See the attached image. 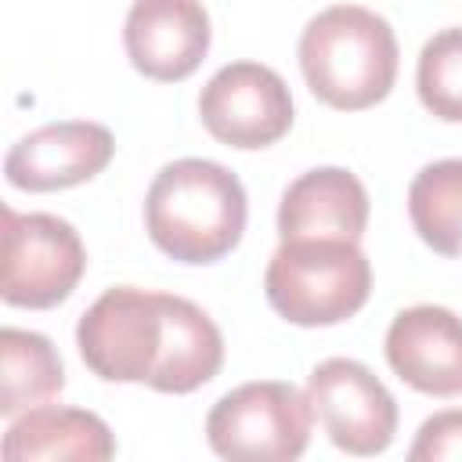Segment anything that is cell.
I'll return each mask as SVG.
<instances>
[{"instance_id": "obj_17", "label": "cell", "mask_w": 462, "mask_h": 462, "mask_svg": "<svg viewBox=\"0 0 462 462\" xmlns=\"http://www.w3.org/2000/svg\"><path fill=\"white\" fill-rule=\"evenodd\" d=\"M415 90L430 116L462 123V25L440 29L419 51Z\"/></svg>"}, {"instance_id": "obj_14", "label": "cell", "mask_w": 462, "mask_h": 462, "mask_svg": "<svg viewBox=\"0 0 462 462\" xmlns=\"http://www.w3.org/2000/svg\"><path fill=\"white\" fill-rule=\"evenodd\" d=\"M162 300H166V350L148 386L159 393H191L220 372L224 336L199 303L173 292H162Z\"/></svg>"}, {"instance_id": "obj_13", "label": "cell", "mask_w": 462, "mask_h": 462, "mask_svg": "<svg viewBox=\"0 0 462 462\" xmlns=\"http://www.w3.org/2000/svg\"><path fill=\"white\" fill-rule=\"evenodd\" d=\"M0 451L7 462H43V458L105 462L116 455V437L105 426V419L94 411L36 404L18 419H11Z\"/></svg>"}, {"instance_id": "obj_12", "label": "cell", "mask_w": 462, "mask_h": 462, "mask_svg": "<svg viewBox=\"0 0 462 462\" xmlns=\"http://www.w3.org/2000/svg\"><path fill=\"white\" fill-rule=\"evenodd\" d=\"M368 227V191L343 166L300 173L278 206V238H346L361 242Z\"/></svg>"}, {"instance_id": "obj_10", "label": "cell", "mask_w": 462, "mask_h": 462, "mask_svg": "<svg viewBox=\"0 0 462 462\" xmlns=\"http://www.w3.org/2000/svg\"><path fill=\"white\" fill-rule=\"evenodd\" d=\"M116 155V137L101 123L65 119L25 134L4 159L7 184L22 191H61L97 177Z\"/></svg>"}, {"instance_id": "obj_8", "label": "cell", "mask_w": 462, "mask_h": 462, "mask_svg": "<svg viewBox=\"0 0 462 462\" xmlns=\"http://www.w3.org/2000/svg\"><path fill=\"white\" fill-rule=\"evenodd\" d=\"M199 116L209 137L227 148H267L292 126V94L274 69L231 61L202 87Z\"/></svg>"}, {"instance_id": "obj_2", "label": "cell", "mask_w": 462, "mask_h": 462, "mask_svg": "<svg viewBox=\"0 0 462 462\" xmlns=\"http://www.w3.org/2000/svg\"><path fill=\"white\" fill-rule=\"evenodd\" d=\"M296 58L318 101L339 112H361L393 90L401 51L383 14L336 4L307 22Z\"/></svg>"}, {"instance_id": "obj_11", "label": "cell", "mask_w": 462, "mask_h": 462, "mask_svg": "<svg viewBox=\"0 0 462 462\" xmlns=\"http://www.w3.org/2000/svg\"><path fill=\"white\" fill-rule=\"evenodd\" d=\"M386 361L401 383L430 397L462 393V318L437 303L404 307L386 328Z\"/></svg>"}, {"instance_id": "obj_9", "label": "cell", "mask_w": 462, "mask_h": 462, "mask_svg": "<svg viewBox=\"0 0 462 462\" xmlns=\"http://www.w3.org/2000/svg\"><path fill=\"white\" fill-rule=\"evenodd\" d=\"M209 40L213 29L202 0H134L123 25L130 65L155 83L188 79L206 61Z\"/></svg>"}, {"instance_id": "obj_6", "label": "cell", "mask_w": 462, "mask_h": 462, "mask_svg": "<svg viewBox=\"0 0 462 462\" xmlns=\"http://www.w3.org/2000/svg\"><path fill=\"white\" fill-rule=\"evenodd\" d=\"M87 271L79 231L54 213H18L4 206L0 296L7 307L47 310L72 296Z\"/></svg>"}, {"instance_id": "obj_15", "label": "cell", "mask_w": 462, "mask_h": 462, "mask_svg": "<svg viewBox=\"0 0 462 462\" xmlns=\"http://www.w3.org/2000/svg\"><path fill=\"white\" fill-rule=\"evenodd\" d=\"M65 390V368L54 343L40 332L4 328L0 332V415L18 419L22 411L47 404Z\"/></svg>"}, {"instance_id": "obj_3", "label": "cell", "mask_w": 462, "mask_h": 462, "mask_svg": "<svg viewBox=\"0 0 462 462\" xmlns=\"http://www.w3.org/2000/svg\"><path fill=\"white\" fill-rule=\"evenodd\" d=\"M263 292L274 314L292 325H339L368 303L372 263L346 238H292L274 249Z\"/></svg>"}, {"instance_id": "obj_5", "label": "cell", "mask_w": 462, "mask_h": 462, "mask_svg": "<svg viewBox=\"0 0 462 462\" xmlns=\"http://www.w3.org/2000/svg\"><path fill=\"white\" fill-rule=\"evenodd\" d=\"M83 365L105 383H148L166 350V300L134 285L101 292L76 325Z\"/></svg>"}, {"instance_id": "obj_1", "label": "cell", "mask_w": 462, "mask_h": 462, "mask_svg": "<svg viewBox=\"0 0 462 462\" xmlns=\"http://www.w3.org/2000/svg\"><path fill=\"white\" fill-rule=\"evenodd\" d=\"M242 180L213 159L166 162L144 195V227L159 253L177 263H217L245 231Z\"/></svg>"}, {"instance_id": "obj_18", "label": "cell", "mask_w": 462, "mask_h": 462, "mask_svg": "<svg viewBox=\"0 0 462 462\" xmlns=\"http://www.w3.org/2000/svg\"><path fill=\"white\" fill-rule=\"evenodd\" d=\"M411 462H462V408H448L430 415L411 448H408Z\"/></svg>"}, {"instance_id": "obj_7", "label": "cell", "mask_w": 462, "mask_h": 462, "mask_svg": "<svg viewBox=\"0 0 462 462\" xmlns=\"http://www.w3.org/2000/svg\"><path fill=\"white\" fill-rule=\"evenodd\" d=\"M307 401L328 440L346 455H379L397 433V401L379 375L350 357H328L307 375Z\"/></svg>"}, {"instance_id": "obj_16", "label": "cell", "mask_w": 462, "mask_h": 462, "mask_svg": "<svg viewBox=\"0 0 462 462\" xmlns=\"http://www.w3.org/2000/svg\"><path fill=\"white\" fill-rule=\"evenodd\" d=\"M415 235L440 256H462V159H437L408 184Z\"/></svg>"}, {"instance_id": "obj_4", "label": "cell", "mask_w": 462, "mask_h": 462, "mask_svg": "<svg viewBox=\"0 0 462 462\" xmlns=\"http://www.w3.org/2000/svg\"><path fill=\"white\" fill-rule=\"evenodd\" d=\"M310 401L282 379L242 383L206 415V440L231 462H292L310 444Z\"/></svg>"}]
</instances>
